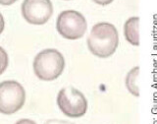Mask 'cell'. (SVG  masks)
I'll list each match as a JSON object with an SVG mask.
<instances>
[{"instance_id": "5", "label": "cell", "mask_w": 157, "mask_h": 124, "mask_svg": "<svg viewBox=\"0 0 157 124\" xmlns=\"http://www.w3.org/2000/svg\"><path fill=\"white\" fill-rule=\"evenodd\" d=\"M87 28L83 15L75 10H66L59 14L56 22L58 33L64 38L78 39L83 37Z\"/></svg>"}, {"instance_id": "12", "label": "cell", "mask_w": 157, "mask_h": 124, "mask_svg": "<svg viewBox=\"0 0 157 124\" xmlns=\"http://www.w3.org/2000/svg\"><path fill=\"white\" fill-rule=\"evenodd\" d=\"M93 1L99 5H107V4H110L111 2H113V0H93Z\"/></svg>"}, {"instance_id": "4", "label": "cell", "mask_w": 157, "mask_h": 124, "mask_svg": "<svg viewBox=\"0 0 157 124\" xmlns=\"http://www.w3.org/2000/svg\"><path fill=\"white\" fill-rule=\"evenodd\" d=\"M26 92L24 87L16 81L0 83V112L13 114L25 105Z\"/></svg>"}, {"instance_id": "7", "label": "cell", "mask_w": 157, "mask_h": 124, "mask_svg": "<svg viewBox=\"0 0 157 124\" xmlns=\"http://www.w3.org/2000/svg\"><path fill=\"white\" fill-rule=\"evenodd\" d=\"M140 18L139 17H131L126 21L124 25V34L132 46H140Z\"/></svg>"}, {"instance_id": "14", "label": "cell", "mask_w": 157, "mask_h": 124, "mask_svg": "<svg viewBox=\"0 0 157 124\" xmlns=\"http://www.w3.org/2000/svg\"><path fill=\"white\" fill-rule=\"evenodd\" d=\"M16 1L17 0H0V4L1 5H11Z\"/></svg>"}, {"instance_id": "3", "label": "cell", "mask_w": 157, "mask_h": 124, "mask_svg": "<svg viewBox=\"0 0 157 124\" xmlns=\"http://www.w3.org/2000/svg\"><path fill=\"white\" fill-rule=\"evenodd\" d=\"M57 105L64 114L71 118L82 117L87 110L86 97L82 92L72 86L60 90L57 96Z\"/></svg>"}, {"instance_id": "13", "label": "cell", "mask_w": 157, "mask_h": 124, "mask_svg": "<svg viewBox=\"0 0 157 124\" xmlns=\"http://www.w3.org/2000/svg\"><path fill=\"white\" fill-rule=\"evenodd\" d=\"M4 27H5V22H4V18L2 16V14L0 13V34H2L3 30H4Z\"/></svg>"}, {"instance_id": "6", "label": "cell", "mask_w": 157, "mask_h": 124, "mask_svg": "<svg viewBox=\"0 0 157 124\" xmlns=\"http://www.w3.org/2000/svg\"><path fill=\"white\" fill-rule=\"evenodd\" d=\"M53 13L50 0H24L22 14L25 20L33 25L45 24Z\"/></svg>"}, {"instance_id": "1", "label": "cell", "mask_w": 157, "mask_h": 124, "mask_svg": "<svg viewBox=\"0 0 157 124\" xmlns=\"http://www.w3.org/2000/svg\"><path fill=\"white\" fill-rule=\"evenodd\" d=\"M119 44V34L114 25L107 22L97 23L87 38V47L97 57L106 58L114 54Z\"/></svg>"}, {"instance_id": "2", "label": "cell", "mask_w": 157, "mask_h": 124, "mask_svg": "<svg viewBox=\"0 0 157 124\" xmlns=\"http://www.w3.org/2000/svg\"><path fill=\"white\" fill-rule=\"evenodd\" d=\"M65 68V59L57 49L48 48L34 57L33 71L43 81H53L61 75Z\"/></svg>"}, {"instance_id": "11", "label": "cell", "mask_w": 157, "mask_h": 124, "mask_svg": "<svg viewBox=\"0 0 157 124\" xmlns=\"http://www.w3.org/2000/svg\"><path fill=\"white\" fill-rule=\"evenodd\" d=\"M15 124H36V123L31 119H21V120L17 121Z\"/></svg>"}, {"instance_id": "9", "label": "cell", "mask_w": 157, "mask_h": 124, "mask_svg": "<svg viewBox=\"0 0 157 124\" xmlns=\"http://www.w3.org/2000/svg\"><path fill=\"white\" fill-rule=\"evenodd\" d=\"M9 64L8 54L5 51V49L0 46V75L6 70Z\"/></svg>"}, {"instance_id": "8", "label": "cell", "mask_w": 157, "mask_h": 124, "mask_svg": "<svg viewBox=\"0 0 157 124\" xmlns=\"http://www.w3.org/2000/svg\"><path fill=\"white\" fill-rule=\"evenodd\" d=\"M139 73H140V67L136 66L132 70H130V72H128L126 76V87L128 89V91L135 97H140V90L136 83L137 76H139Z\"/></svg>"}, {"instance_id": "10", "label": "cell", "mask_w": 157, "mask_h": 124, "mask_svg": "<svg viewBox=\"0 0 157 124\" xmlns=\"http://www.w3.org/2000/svg\"><path fill=\"white\" fill-rule=\"evenodd\" d=\"M44 124H73V123H70L68 121H62V120H49L47 122H45Z\"/></svg>"}]
</instances>
